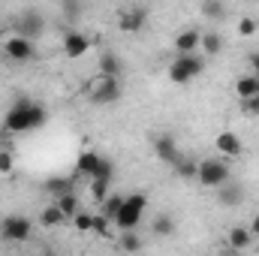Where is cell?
Masks as SVG:
<instances>
[{
    "label": "cell",
    "instance_id": "1",
    "mask_svg": "<svg viewBox=\"0 0 259 256\" xmlns=\"http://www.w3.org/2000/svg\"><path fill=\"white\" fill-rule=\"evenodd\" d=\"M46 118H49V112L39 103H33V100H15L9 106V112H6L3 127H6V133H33V130L46 127Z\"/></svg>",
    "mask_w": 259,
    "mask_h": 256
},
{
    "label": "cell",
    "instance_id": "2",
    "mask_svg": "<svg viewBox=\"0 0 259 256\" xmlns=\"http://www.w3.org/2000/svg\"><path fill=\"white\" fill-rule=\"evenodd\" d=\"M232 178V169H229V163H226V157L220 154V157H205V160H199V166H196V184H202V187H208V190H217L220 184H226Z\"/></svg>",
    "mask_w": 259,
    "mask_h": 256
},
{
    "label": "cell",
    "instance_id": "3",
    "mask_svg": "<svg viewBox=\"0 0 259 256\" xmlns=\"http://www.w3.org/2000/svg\"><path fill=\"white\" fill-rule=\"evenodd\" d=\"M202 72H205V55H199V52H184L169 66V78L175 84H187V81L199 78Z\"/></svg>",
    "mask_w": 259,
    "mask_h": 256
},
{
    "label": "cell",
    "instance_id": "4",
    "mask_svg": "<svg viewBox=\"0 0 259 256\" xmlns=\"http://www.w3.org/2000/svg\"><path fill=\"white\" fill-rule=\"evenodd\" d=\"M145 208H148V196L145 193H130L124 196V205L115 217V226L118 229H139L142 217H145Z\"/></svg>",
    "mask_w": 259,
    "mask_h": 256
},
{
    "label": "cell",
    "instance_id": "5",
    "mask_svg": "<svg viewBox=\"0 0 259 256\" xmlns=\"http://www.w3.org/2000/svg\"><path fill=\"white\" fill-rule=\"evenodd\" d=\"M121 78L118 75H100L91 88H88V100L94 103V106H112V103H118L121 100Z\"/></svg>",
    "mask_w": 259,
    "mask_h": 256
},
{
    "label": "cell",
    "instance_id": "6",
    "mask_svg": "<svg viewBox=\"0 0 259 256\" xmlns=\"http://www.w3.org/2000/svg\"><path fill=\"white\" fill-rule=\"evenodd\" d=\"M3 55L9 61H15V64H30V61H36V42L15 33V36L3 39Z\"/></svg>",
    "mask_w": 259,
    "mask_h": 256
},
{
    "label": "cell",
    "instance_id": "7",
    "mask_svg": "<svg viewBox=\"0 0 259 256\" xmlns=\"http://www.w3.org/2000/svg\"><path fill=\"white\" fill-rule=\"evenodd\" d=\"M151 148H154V157L160 160V163H166V166H175L184 154H181V148H178V139L175 136H169V133H160V136H154L151 139Z\"/></svg>",
    "mask_w": 259,
    "mask_h": 256
},
{
    "label": "cell",
    "instance_id": "8",
    "mask_svg": "<svg viewBox=\"0 0 259 256\" xmlns=\"http://www.w3.org/2000/svg\"><path fill=\"white\" fill-rule=\"evenodd\" d=\"M0 235H3L6 241H27V238L33 235V223H30L27 217H21V214H9V217H3V223H0Z\"/></svg>",
    "mask_w": 259,
    "mask_h": 256
},
{
    "label": "cell",
    "instance_id": "9",
    "mask_svg": "<svg viewBox=\"0 0 259 256\" xmlns=\"http://www.w3.org/2000/svg\"><path fill=\"white\" fill-rule=\"evenodd\" d=\"M15 27H18L21 36H27V39H39V36L46 33V15H42L39 9H24V12L18 15Z\"/></svg>",
    "mask_w": 259,
    "mask_h": 256
},
{
    "label": "cell",
    "instance_id": "10",
    "mask_svg": "<svg viewBox=\"0 0 259 256\" xmlns=\"http://www.w3.org/2000/svg\"><path fill=\"white\" fill-rule=\"evenodd\" d=\"M145 24H148V9L145 6H130V9H124L118 15V27L124 33H139Z\"/></svg>",
    "mask_w": 259,
    "mask_h": 256
},
{
    "label": "cell",
    "instance_id": "11",
    "mask_svg": "<svg viewBox=\"0 0 259 256\" xmlns=\"http://www.w3.org/2000/svg\"><path fill=\"white\" fill-rule=\"evenodd\" d=\"M247 199V190H244V184H238V181H226V184H220L217 187V202L220 205H226V208H238L241 202Z\"/></svg>",
    "mask_w": 259,
    "mask_h": 256
},
{
    "label": "cell",
    "instance_id": "12",
    "mask_svg": "<svg viewBox=\"0 0 259 256\" xmlns=\"http://www.w3.org/2000/svg\"><path fill=\"white\" fill-rule=\"evenodd\" d=\"M217 151L226 157V160H232V157H241V151H244V145H241V139H238V133H232V130H223L220 136H217Z\"/></svg>",
    "mask_w": 259,
    "mask_h": 256
},
{
    "label": "cell",
    "instance_id": "13",
    "mask_svg": "<svg viewBox=\"0 0 259 256\" xmlns=\"http://www.w3.org/2000/svg\"><path fill=\"white\" fill-rule=\"evenodd\" d=\"M88 36L84 33H78V30H69L64 36V55L66 58H72V61H78V58H84V52H88Z\"/></svg>",
    "mask_w": 259,
    "mask_h": 256
},
{
    "label": "cell",
    "instance_id": "14",
    "mask_svg": "<svg viewBox=\"0 0 259 256\" xmlns=\"http://www.w3.org/2000/svg\"><path fill=\"white\" fill-rule=\"evenodd\" d=\"M199 49H202V55H205V58H217V55L226 49V36H223V33H217V30H208V33H202Z\"/></svg>",
    "mask_w": 259,
    "mask_h": 256
},
{
    "label": "cell",
    "instance_id": "15",
    "mask_svg": "<svg viewBox=\"0 0 259 256\" xmlns=\"http://www.w3.org/2000/svg\"><path fill=\"white\" fill-rule=\"evenodd\" d=\"M226 238H229V247H232V250H250L256 235L250 232V226H232V229L226 232Z\"/></svg>",
    "mask_w": 259,
    "mask_h": 256
},
{
    "label": "cell",
    "instance_id": "16",
    "mask_svg": "<svg viewBox=\"0 0 259 256\" xmlns=\"http://www.w3.org/2000/svg\"><path fill=\"white\" fill-rule=\"evenodd\" d=\"M97 163H100V154L97 151H81L75 157V178H88L91 181V175L97 172Z\"/></svg>",
    "mask_w": 259,
    "mask_h": 256
},
{
    "label": "cell",
    "instance_id": "17",
    "mask_svg": "<svg viewBox=\"0 0 259 256\" xmlns=\"http://www.w3.org/2000/svg\"><path fill=\"white\" fill-rule=\"evenodd\" d=\"M199 39H202V33H199L196 27L181 30V33L175 36V52H178V55H184V52H199Z\"/></svg>",
    "mask_w": 259,
    "mask_h": 256
},
{
    "label": "cell",
    "instance_id": "18",
    "mask_svg": "<svg viewBox=\"0 0 259 256\" xmlns=\"http://www.w3.org/2000/svg\"><path fill=\"white\" fill-rule=\"evenodd\" d=\"M39 223H42L46 229H58V226H64V223H66V214L55 205V202H52L49 208H42V211H39Z\"/></svg>",
    "mask_w": 259,
    "mask_h": 256
},
{
    "label": "cell",
    "instance_id": "19",
    "mask_svg": "<svg viewBox=\"0 0 259 256\" xmlns=\"http://www.w3.org/2000/svg\"><path fill=\"white\" fill-rule=\"evenodd\" d=\"M151 232L157 238H172L175 235V217L172 214H157L154 223H151Z\"/></svg>",
    "mask_w": 259,
    "mask_h": 256
},
{
    "label": "cell",
    "instance_id": "20",
    "mask_svg": "<svg viewBox=\"0 0 259 256\" xmlns=\"http://www.w3.org/2000/svg\"><path fill=\"white\" fill-rule=\"evenodd\" d=\"M199 12H202L205 18H211V21H223V18L229 15V9H226L223 0H202V3H199Z\"/></svg>",
    "mask_w": 259,
    "mask_h": 256
},
{
    "label": "cell",
    "instance_id": "21",
    "mask_svg": "<svg viewBox=\"0 0 259 256\" xmlns=\"http://www.w3.org/2000/svg\"><path fill=\"white\" fill-rule=\"evenodd\" d=\"M235 94H238V100H244V97H259V78L253 72L241 75V78L235 81Z\"/></svg>",
    "mask_w": 259,
    "mask_h": 256
},
{
    "label": "cell",
    "instance_id": "22",
    "mask_svg": "<svg viewBox=\"0 0 259 256\" xmlns=\"http://www.w3.org/2000/svg\"><path fill=\"white\" fill-rule=\"evenodd\" d=\"M55 205H58V208H61V211L66 214V220H72V217H75V211L81 208V202H78L75 190L64 193V196H58V199H55Z\"/></svg>",
    "mask_w": 259,
    "mask_h": 256
},
{
    "label": "cell",
    "instance_id": "23",
    "mask_svg": "<svg viewBox=\"0 0 259 256\" xmlns=\"http://www.w3.org/2000/svg\"><path fill=\"white\" fill-rule=\"evenodd\" d=\"M121 205H124V196H121V193H109V196H106V199L100 202V211H103V214H106V217H109V220L115 223V217H118Z\"/></svg>",
    "mask_w": 259,
    "mask_h": 256
},
{
    "label": "cell",
    "instance_id": "24",
    "mask_svg": "<svg viewBox=\"0 0 259 256\" xmlns=\"http://www.w3.org/2000/svg\"><path fill=\"white\" fill-rule=\"evenodd\" d=\"M121 58L118 55H112V52H106L103 58H100V75H118L121 78Z\"/></svg>",
    "mask_w": 259,
    "mask_h": 256
},
{
    "label": "cell",
    "instance_id": "25",
    "mask_svg": "<svg viewBox=\"0 0 259 256\" xmlns=\"http://www.w3.org/2000/svg\"><path fill=\"white\" fill-rule=\"evenodd\" d=\"M118 247H121V250H130V253H136V250H142L145 244H142V238H139V232H136V229H121Z\"/></svg>",
    "mask_w": 259,
    "mask_h": 256
},
{
    "label": "cell",
    "instance_id": "26",
    "mask_svg": "<svg viewBox=\"0 0 259 256\" xmlns=\"http://www.w3.org/2000/svg\"><path fill=\"white\" fill-rule=\"evenodd\" d=\"M196 166H199V160H187V157H181L172 169H175L178 178H184V181H196Z\"/></svg>",
    "mask_w": 259,
    "mask_h": 256
},
{
    "label": "cell",
    "instance_id": "27",
    "mask_svg": "<svg viewBox=\"0 0 259 256\" xmlns=\"http://www.w3.org/2000/svg\"><path fill=\"white\" fill-rule=\"evenodd\" d=\"M88 190H91V199L100 205L109 193H112V181H103V178H91V184H88Z\"/></svg>",
    "mask_w": 259,
    "mask_h": 256
},
{
    "label": "cell",
    "instance_id": "28",
    "mask_svg": "<svg viewBox=\"0 0 259 256\" xmlns=\"http://www.w3.org/2000/svg\"><path fill=\"white\" fill-rule=\"evenodd\" d=\"M46 190L58 199V196H64V193L75 190V184H72L69 178H49V181H46Z\"/></svg>",
    "mask_w": 259,
    "mask_h": 256
},
{
    "label": "cell",
    "instance_id": "29",
    "mask_svg": "<svg viewBox=\"0 0 259 256\" xmlns=\"http://www.w3.org/2000/svg\"><path fill=\"white\" fill-rule=\"evenodd\" d=\"M72 226H75L78 232H94V214L84 211V208H78L75 217H72Z\"/></svg>",
    "mask_w": 259,
    "mask_h": 256
},
{
    "label": "cell",
    "instance_id": "30",
    "mask_svg": "<svg viewBox=\"0 0 259 256\" xmlns=\"http://www.w3.org/2000/svg\"><path fill=\"white\" fill-rule=\"evenodd\" d=\"M91 178H103V181H115V163H112L109 157H100V163H97V172H94Z\"/></svg>",
    "mask_w": 259,
    "mask_h": 256
},
{
    "label": "cell",
    "instance_id": "31",
    "mask_svg": "<svg viewBox=\"0 0 259 256\" xmlns=\"http://www.w3.org/2000/svg\"><path fill=\"white\" fill-rule=\"evenodd\" d=\"M61 9H64L66 21H78V18H81V12H84V3H81V0H64V3H61Z\"/></svg>",
    "mask_w": 259,
    "mask_h": 256
},
{
    "label": "cell",
    "instance_id": "32",
    "mask_svg": "<svg viewBox=\"0 0 259 256\" xmlns=\"http://www.w3.org/2000/svg\"><path fill=\"white\" fill-rule=\"evenodd\" d=\"M241 115L259 118V97H244V100H241Z\"/></svg>",
    "mask_w": 259,
    "mask_h": 256
},
{
    "label": "cell",
    "instance_id": "33",
    "mask_svg": "<svg viewBox=\"0 0 259 256\" xmlns=\"http://www.w3.org/2000/svg\"><path fill=\"white\" fill-rule=\"evenodd\" d=\"M253 33H256V18L244 15V18L238 21V36H253Z\"/></svg>",
    "mask_w": 259,
    "mask_h": 256
},
{
    "label": "cell",
    "instance_id": "34",
    "mask_svg": "<svg viewBox=\"0 0 259 256\" xmlns=\"http://www.w3.org/2000/svg\"><path fill=\"white\" fill-rule=\"evenodd\" d=\"M109 223H112V220H109L103 211L94 214V235H106V232H109Z\"/></svg>",
    "mask_w": 259,
    "mask_h": 256
},
{
    "label": "cell",
    "instance_id": "35",
    "mask_svg": "<svg viewBox=\"0 0 259 256\" xmlns=\"http://www.w3.org/2000/svg\"><path fill=\"white\" fill-rule=\"evenodd\" d=\"M12 166H15V157H12V151H0V172L6 175V172H12Z\"/></svg>",
    "mask_w": 259,
    "mask_h": 256
},
{
    "label": "cell",
    "instance_id": "36",
    "mask_svg": "<svg viewBox=\"0 0 259 256\" xmlns=\"http://www.w3.org/2000/svg\"><path fill=\"white\" fill-rule=\"evenodd\" d=\"M247 66H250V72L259 78V52H250L247 55Z\"/></svg>",
    "mask_w": 259,
    "mask_h": 256
},
{
    "label": "cell",
    "instance_id": "37",
    "mask_svg": "<svg viewBox=\"0 0 259 256\" xmlns=\"http://www.w3.org/2000/svg\"><path fill=\"white\" fill-rule=\"evenodd\" d=\"M250 232H253V235L259 238V214L253 217V220H250Z\"/></svg>",
    "mask_w": 259,
    "mask_h": 256
},
{
    "label": "cell",
    "instance_id": "38",
    "mask_svg": "<svg viewBox=\"0 0 259 256\" xmlns=\"http://www.w3.org/2000/svg\"><path fill=\"white\" fill-rule=\"evenodd\" d=\"M256 253H259V244H256Z\"/></svg>",
    "mask_w": 259,
    "mask_h": 256
},
{
    "label": "cell",
    "instance_id": "39",
    "mask_svg": "<svg viewBox=\"0 0 259 256\" xmlns=\"http://www.w3.org/2000/svg\"><path fill=\"white\" fill-rule=\"evenodd\" d=\"M253 3H259V0H253Z\"/></svg>",
    "mask_w": 259,
    "mask_h": 256
}]
</instances>
